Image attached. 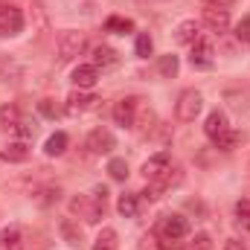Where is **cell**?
<instances>
[{
	"label": "cell",
	"mask_w": 250,
	"mask_h": 250,
	"mask_svg": "<svg viewBox=\"0 0 250 250\" xmlns=\"http://www.w3.org/2000/svg\"><path fill=\"white\" fill-rule=\"evenodd\" d=\"M73 212H82V218H84L87 224H96V221L105 218V212H108V189L93 187L90 195L73 198Z\"/></svg>",
	"instance_id": "obj_1"
},
{
	"label": "cell",
	"mask_w": 250,
	"mask_h": 250,
	"mask_svg": "<svg viewBox=\"0 0 250 250\" xmlns=\"http://www.w3.org/2000/svg\"><path fill=\"white\" fill-rule=\"evenodd\" d=\"M184 184V169L178 166V163H172L163 175H157L154 181H148V187H146V192H140L146 201H157L163 192H169V189H175V187H181Z\"/></svg>",
	"instance_id": "obj_2"
},
{
	"label": "cell",
	"mask_w": 250,
	"mask_h": 250,
	"mask_svg": "<svg viewBox=\"0 0 250 250\" xmlns=\"http://www.w3.org/2000/svg\"><path fill=\"white\" fill-rule=\"evenodd\" d=\"M87 50V35L79 29H64L59 35V62H76Z\"/></svg>",
	"instance_id": "obj_3"
},
{
	"label": "cell",
	"mask_w": 250,
	"mask_h": 250,
	"mask_svg": "<svg viewBox=\"0 0 250 250\" xmlns=\"http://www.w3.org/2000/svg\"><path fill=\"white\" fill-rule=\"evenodd\" d=\"M189 236V221L184 215H178V212H169V215H163L160 218V224H157V239H163V242H181V239H187Z\"/></svg>",
	"instance_id": "obj_4"
},
{
	"label": "cell",
	"mask_w": 250,
	"mask_h": 250,
	"mask_svg": "<svg viewBox=\"0 0 250 250\" xmlns=\"http://www.w3.org/2000/svg\"><path fill=\"white\" fill-rule=\"evenodd\" d=\"M23 32V12L12 3H0V38H15Z\"/></svg>",
	"instance_id": "obj_5"
},
{
	"label": "cell",
	"mask_w": 250,
	"mask_h": 250,
	"mask_svg": "<svg viewBox=\"0 0 250 250\" xmlns=\"http://www.w3.org/2000/svg\"><path fill=\"white\" fill-rule=\"evenodd\" d=\"M201 108H204V96H201L198 90H184V93L178 96L175 117H178L181 123H192V120L201 114Z\"/></svg>",
	"instance_id": "obj_6"
},
{
	"label": "cell",
	"mask_w": 250,
	"mask_h": 250,
	"mask_svg": "<svg viewBox=\"0 0 250 250\" xmlns=\"http://www.w3.org/2000/svg\"><path fill=\"white\" fill-rule=\"evenodd\" d=\"M84 148H87L90 154H111V151L117 148V137H114L108 128H93V131L87 134V140H84Z\"/></svg>",
	"instance_id": "obj_7"
},
{
	"label": "cell",
	"mask_w": 250,
	"mask_h": 250,
	"mask_svg": "<svg viewBox=\"0 0 250 250\" xmlns=\"http://www.w3.org/2000/svg\"><path fill=\"white\" fill-rule=\"evenodd\" d=\"M96 105H99L96 96H90V93H84V90H73V93L67 96V102H64V111H67L70 117H79V114L93 111Z\"/></svg>",
	"instance_id": "obj_8"
},
{
	"label": "cell",
	"mask_w": 250,
	"mask_h": 250,
	"mask_svg": "<svg viewBox=\"0 0 250 250\" xmlns=\"http://www.w3.org/2000/svg\"><path fill=\"white\" fill-rule=\"evenodd\" d=\"M70 79H73V84H76L79 90H90V87L99 82V67H93V64H79Z\"/></svg>",
	"instance_id": "obj_9"
},
{
	"label": "cell",
	"mask_w": 250,
	"mask_h": 250,
	"mask_svg": "<svg viewBox=\"0 0 250 250\" xmlns=\"http://www.w3.org/2000/svg\"><path fill=\"white\" fill-rule=\"evenodd\" d=\"M204 23L212 29V32H224L230 26V12L221 9V6H207L204 9Z\"/></svg>",
	"instance_id": "obj_10"
},
{
	"label": "cell",
	"mask_w": 250,
	"mask_h": 250,
	"mask_svg": "<svg viewBox=\"0 0 250 250\" xmlns=\"http://www.w3.org/2000/svg\"><path fill=\"white\" fill-rule=\"evenodd\" d=\"M169 166H172V157H169L166 151H160V154L148 157V160L143 163V169H140V172H143V178H146V181H154V178H157V175H163Z\"/></svg>",
	"instance_id": "obj_11"
},
{
	"label": "cell",
	"mask_w": 250,
	"mask_h": 250,
	"mask_svg": "<svg viewBox=\"0 0 250 250\" xmlns=\"http://www.w3.org/2000/svg\"><path fill=\"white\" fill-rule=\"evenodd\" d=\"M212 56H215V50H212V44H209L207 38H198V41L192 44V53H189V62H192V67H209V64H212Z\"/></svg>",
	"instance_id": "obj_12"
},
{
	"label": "cell",
	"mask_w": 250,
	"mask_h": 250,
	"mask_svg": "<svg viewBox=\"0 0 250 250\" xmlns=\"http://www.w3.org/2000/svg\"><path fill=\"white\" fill-rule=\"evenodd\" d=\"M23 79V67L15 56H0V82L6 84H18Z\"/></svg>",
	"instance_id": "obj_13"
},
{
	"label": "cell",
	"mask_w": 250,
	"mask_h": 250,
	"mask_svg": "<svg viewBox=\"0 0 250 250\" xmlns=\"http://www.w3.org/2000/svg\"><path fill=\"white\" fill-rule=\"evenodd\" d=\"M114 123L123 128H131L137 123V99H123L114 105Z\"/></svg>",
	"instance_id": "obj_14"
},
{
	"label": "cell",
	"mask_w": 250,
	"mask_h": 250,
	"mask_svg": "<svg viewBox=\"0 0 250 250\" xmlns=\"http://www.w3.org/2000/svg\"><path fill=\"white\" fill-rule=\"evenodd\" d=\"M224 131H230L227 114H224V111H212V114L207 117V123H204V134H207L209 140H218Z\"/></svg>",
	"instance_id": "obj_15"
},
{
	"label": "cell",
	"mask_w": 250,
	"mask_h": 250,
	"mask_svg": "<svg viewBox=\"0 0 250 250\" xmlns=\"http://www.w3.org/2000/svg\"><path fill=\"white\" fill-rule=\"evenodd\" d=\"M0 160H6V163H23V160H29V146L23 140L9 143V146L0 148Z\"/></svg>",
	"instance_id": "obj_16"
},
{
	"label": "cell",
	"mask_w": 250,
	"mask_h": 250,
	"mask_svg": "<svg viewBox=\"0 0 250 250\" xmlns=\"http://www.w3.org/2000/svg\"><path fill=\"white\" fill-rule=\"evenodd\" d=\"M0 245H3V250H26L21 227H3L0 230Z\"/></svg>",
	"instance_id": "obj_17"
},
{
	"label": "cell",
	"mask_w": 250,
	"mask_h": 250,
	"mask_svg": "<svg viewBox=\"0 0 250 250\" xmlns=\"http://www.w3.org/2000/svg\"><path fill=\"white\" fill-rule=\"evenodd\" d=\"M198 38H201V29H198L195 21H184V23H178V29H175V41H178V44L192 47Z\"/></svg>",
	"instance_id": "obj_18"
},
{
	"label": "cell",
	"mask_w": 250,
	"mask_h": 250,
	"mask_svg": "<svg viewBox=\"0 0 250 250\" xmlns=\"http://www.w3.org/2000/svg\"><path fill=\"white\" fill-rule=\"evenodd\" d=\"M137 209H140V195H137V192H125V195H120V201H117V212H120L123 218H134Z\"/></svg>",
	"instance_id": "obj_19"
},
{
	"label": "cell",
	"mask_w": 250,
	"mask_h": 250,
	"mask_svg": "<svg viewBox=\"0 0 250 250\" xmlns=\"http://www.w3.org/2000/svg\"><path fill=\"white\" fill-rule=\"evenodd\" d=\"M117 62H120L117 50H111V47H105V44H99V47L93 50V67H114Z\"/></svg>",
	"instance_id": "obj_20"
},
{
	"label": "cell",
	"mask_w": 250,
	"mask_h": 250,
	"mask_svg": "<svg viewBox=\"0 0 250 250\" xmlns=\"http://www.w3.org/2000/svg\"><path fill=\"white\" fill-rule=\"evenodd\" d=\"M67 143H70V140H67V134H64V131H56V134L44 143V151H47L50 157H59V154L67 151Z\"/></svg>",
	"instance_id": "obj_21"
},
{
	"label": "cell",
	"mask_w": 250,
	"mask_h": 250,
	"mask_svg": "<svg viewBox=\"0 0 250 250\" xmlns=\"http://www.w3.org/2000/svg\"><path fill=\"white\" fill-rule=\"evenodd\" d=\"M120 248V236H117V230H111V227H105L99 236H96V242H93V250H117Z\"/></svg>",
	"instance_id": "obj_22"
},
{
	"label": "cell",
	"mask_w": 250,
	"mask_h": 250,
	"mask_svg": "<svg viewBox=\"0 0 250 250\" xmlns=\"http://www.w3.org/2000/svg\"><path fill=\"white\" fill-rule=\"evenodd\" d=\"M59 230H62V236H64V242L70 245V248H79L82 245V230L70 221V218H62V224H59Z\"/></svg>",
	"instance_id": "obj_23"
},
{
	"label": "cell",
	"mask_w": 250,
	"mask_h": 250,
	"mask_svg": "<svg viewBox=\"0 0 250 250\" xmlns=\"http://www.w3.org/2000/svg\"><path fill=\"white\" fill-rule=\"evenodd\" d=\"M212 143H215V148H221V151H233V148L242 143V134L230 128V131H224V134H221L218 140H212Z\"/></svg>",
	"instance_id": "obj_24"
},
{
	"label": "cell",
	"mask_w": 250,
	"mask_h": 250,
	"mask_svg": "<svg viewBox=\"0 0 250 250\" xmlns=\"http://www.w3.org/2000/svg\"><path fill=\"white\" fill-rule=\"evenodd\" d=\"M18 123H21V108L12 105V102L3 105V108H0V125H3V128H15Z\"/></svg>",
	"instance_id": "obj_25"
},
{
	"label": "cell",
	"mask_w": 250,
	"mask_h": 250,
	"mask_svg": "<svg viewBox=\"0 0 250 250\" xmlns=\"http://www.w3.org/2000/svg\"><path fill=\"white\" fill-rule=\"evenodd\" d=\"M227 102L236 111H248L250 108V90H227Z\"/></svg>",
	"instance_id": "obj_26"
},
{
	"label": "cell",
	"mask_w": 250,
	"mask_h": 250,
	"mask_svg": "<svg viewBox=\"0 0 250 250\" xmlns=\"http://www.w3.org/2000/svg\"><path fill=\"white\" fill-rule=\"evenodd\" d=\"M105 29H108V32H117V35H125V32L134 29V23H131L128 18H117V15H114V18L105 21Z\"/></svg>",
	"instance_id": "obj_27"
},
{
	"label": "cell",
	"mask_w": 250,
	"mask_h": 250,
	"mask_svg": "<svg viewBox=\"0 0 250 250\" xmlns=\"http://www.w3.org/2000/svg\"><path fill=\"white\" fill-rule=\"evenodd\" d=\"M178 56H163L160 62H157V70H160V76H166V79H172V76H178Z\"/></svg>",
	"instance_id": "obj_28"
},
{
	"label": "cell",
	"mask_w": 250,
	"mask_h": 250,
	"mask_svg": "<svg viewBox=\"0 0 250 250\" xmlns=\"http://www.w3.org/2000/svg\"><path fill=\"white\" fill-rule=\"evenodd\" d=\"M108 172H111L114 181H125V178H128V163H125L123 157H114V160L108 163Z\"/></svg>",
	"instance_id": "obj_29"
},
{
	"label": "cell",
	"mask_w": 250,
	"mask_h": 250,
	"mask_svg": "<svg viewBox=\"0 0 250 250\" xmlns=\"http://www.w3.org/2000/svg\"><path fill=\"white\" fill-rule=\"evenodd\" d=\"M187 250H215V248H212V239H209L207 233H198V236L187 245Z\"/></svg>",
	"instance_id": "obj_30"
},
{
	"label": "cell",
	"mask_w": 250,
	"mask_h": 250,
	"mask_svg": "<svg viewBox=\"0 0 250 250\" xmlns=\"http://www.w3.org/2000/svg\"><path fill=\"white\" fill-rule=\"evenodd\" d=\"M236 215H239V224L250 230V201H239L236 204Z\"/></svg>",
	"instance_id": "obj_31"
},
{
	"label": "cell",
	"mask_w": 250,
	"mask_h": 250,
	"mask_svg": "<svg viewBox=\"0 0 250 250\" xmlns=\"http://www.w3.org/2000/svg\"><path fill=\"white\" fill-rule=\"evenodd\" d=\"M151 47H154V44H151V38H148L146 32L137 35V56H140V59H148V56H151Z\"/></svg>",
	"instance_id": "obj_32"
},
{
	"label": "cell",
	"mask_w": 250,
	"mask_h": 250,
	"mask_svg": "<svg viewBox=\"0 0 250 250\" xmlns=\"http://www.w3.org/2000/svg\"><path fill=\"white\" fill-rule=\"evenodd\" d=\"M236 38H239L242 44H250V15H245V18L239 21V26H236Z\"/></svg>",
	"instance_id": "obj_33"
},
{
	"label": "cell",
	"mask_w": 250,
	"mask_h": 250,
	"mask_svg": "<svg viewBox=\"0 0 250 250\" xmlns=\"http://www.w3.org/2000/svg\"><path fill=\"white\" fill-rule=\"evenodd\" d=\"M38 108H41V114H44V117H59V105H56L53 99H41V102H38Z\"/></svg>",
	"instance_id": "obj_34"
},
{
	"label": "cell",
	"mask_w": 250,
	"mask_h": 250,
	"mask_svg": "<svg viewBox=\"0 0 250 250\" xmlns=\"http://www.w3.org/2000/svg\"><path fill=\"white\" fill-rule=\"evenodd\" d=\"M140 250H163V245H157V233H148V236H143Z\"/></svg>",
	"instance_id": "obj_35"
},
{
	"label": "cell",
	"mask_w": 250,
	"mask_h": 250,
	"mask_svg": "<svg viewBox=\"0 0 250 250\" xmlns=\"http://www.w3.org/2000/svg\"><path fill=\"white\" fill-rule=\"evenodd\" d=\"M41 195H44V198H38L41 204H53V201H59V189H53V187L41 189Z\"/></svg>",
	"instance_id": "obj_36"
},
{
	"label": "cell",
	"mask_w": 250,
	"mask_h": 250,
	"mask_svg": "<svg viewBox=\"0 0 250 250\" xmlns=\"http://www.w3.org/2000/svg\"><path fill=\"white\" fill-rule=\"evenodd\" d=\"M12 131H15V134H18L21 140H26V137H32V125H26V123H23V120H21V123L15 125Z\"/></svg>",
	"instance_id": "obj_37"
},
{
	"label": "cell",
	"mask_w": 250,
	"mask_h": 250,
	"mask_svg": "<svg viewBox=\"0 0 250 250\" xmlns=\"http://www.w3.org/2000/svg\"><path fill=\"white\" fill-rule=\"evenodd\" d=\"M224 250H248V248H245L239 239H227V242H224Z\"/></svg>",
	"instance_id": "obj_38"
},
{
	"label": "cell",
	"mask_w": 250,
	"mask_h": 250,
	"mask_svg": "<svg viewBox=\"0 0 250 250\" xmlns=\"http://www.w3.org/2000/svg\"><path fill=\"white\" fill-rule=\"evenodd\" d=\"M207 6H221V9H227V6H233L236 0H204Z\"/></svg>",
	"instance_id": "obj_39"
}]
</instances>
